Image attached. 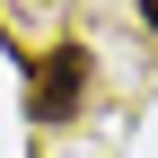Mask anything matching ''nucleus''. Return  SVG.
<instances>
[{
  "label": "nucleus",
  "instance_id": "obj_1",
  "mask_svg": "<svg viewBox=\"0 0 158 158\" xmlns=\"http://www.w3.org/2000/svg\"><path fill=\"white\" fill-rule=\"evenodd\" d=\"M79 88H88V53L62 44V53H44L27 70V114L35 123H62V114H79Z\"/></svg>",
  "mask_w": 158,
  "mask_h": 158
},
{
  "label": "nucleus",
  "instance_id": "obj_2",
  "mask_svg": "<svg viewBox=\"0 0 158 158\" xmlns=\"http://www.w3.org/2000/svg\"><path fill=\"white\" fill-rule=\"evenodd\" d=\"M141 27H149V35H158V0H141Z\"/></svg>",
  "mask_w": 158,
  "mask_h": 158
}]
</instances>
